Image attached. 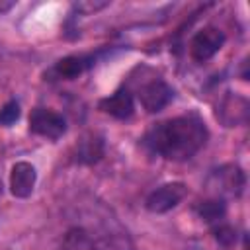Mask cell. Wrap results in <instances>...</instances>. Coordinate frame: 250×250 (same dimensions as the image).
Wrapping results in <instances>:
<instances>
[{"mask_svg": "<svg viewBox=\"0 0 250 250\" xmlns=\"http://www.w3.org/2000/svg\"><path fill=\"white\" fill-rule=\"evenodd\" d=\"M207 137L209 131L203 119L195 113H188L152 125L143 143L150 152L166 160L182 162L195 156L205 146Z\"/></svg>", "mask_w": 250, "mask_h": 250, "instance_id": "1", "label": "cell"}, {"mask_svg": "<svg viewBox=\"0 0 250 250\" xmlns=\"http://www.w3.org/2000/svg\"><path fill=\"white\" fill-rule=\"evenodd\" d=\"M246 188V174L238 164H223L215 168L207 178V189L211 197L227 199L242 195Z\"/></svg>", "mask_w": 250, "mask_h": 250, "instance_id": "2", "label": "cell"}, {"mask_svg": "<svg viewBox=\"0 0 250 250\" xmlns=\"http://www.w3.org/2000/svg\"><path fill=\"white\" fill-rule=\"evenodd\" d=\"M186 195H188V186L184 182H168L148 193L145 207L150 213H168L176 205H180Z\"/></svg>", "mask_w": 250, "mask_h": 250, "instance_id": "3", "label": "cell"}, {"mask_svg": "<svg viewBox=\"0 0 250 250\" xmlns=\"http://www.w3.org/2000/svg\"><path fill=\"white\" fill-rule=\"evenodd\" d=\"M225 45V33L219 27L207 25L203 29H199L191 41H189V57L195 62H207L209 59H213L221 47Z\"/></svg>", "mask_w": 250, "mask_h": 250, "instance_id": "4", "label": "cell"}, {"mask_svg": "<svg viewBox=\"0 0 250 250\" xmlns=\"http://www.w3.org/2000/svg\"><path fill=\"white\" fill-rule=\"evenodd\" d=\"M29 131L43 139L57 141L66 133V119L53 109L35 107L29 115Z\"/></svg>", "mask_w": 250, "mask_h": 250, "instance_id": "5", "label": "cell"}, {"mask_svg": "<svg viewBox=\"0 0 250 250\" xmlns=\"http://www.w3.org/2000/svg\"><path fill=\"white\" fill-rule=\"evenodd\" d=\"M172 98H174V90L162 78H152L139 88V102L148 113H156L164 109L172 102Z\"/></svg>", "mask_w": 250, "mask_h": 250, "instance_id": "6", "label": "cell"}, {"mask_svg": "<svg viewBox=\"0 0 250 250\" xmlns=\"http://www.w3.org/2000/svg\"><path fill=\"white\" fill-rule=\"evenodd\" d=\"M35 182H37V172H35L33 164L21 160V162H16L12 166V172H10V191H12V195H16L20 199L29 197L35 189Z\"/></svg>", "mask_w": 250, "mask_h": 250, "instance_id": "7", "label": "cell"}, {"mask_svg": "<svg viewBox=\"0 0 250 250\" xmlns=\"http://www.w3.org/2000/svg\"><path fill=\"white\" fill-rule=\"evenodd\" d=\"M217 117L223 121L225 127H236V125L246 123V119H248L246 98L236 96V94H227L217 107Z\"/></svg>", "mask_w": 250, "mask_h": 250, "instance_id": "8", "label": "cell"}, {"mask_svg": "<svg viewBox=\"0 0 250 250\" xmlns=\"http://www.w3.org/2000/svg\"><path fill=\"white\" fill-rule=\"evenodd\" d=\"M100 109L115 119H129L135 111V102H133V94L127 88L117 90L115 94L104 98L100 102Z\"/></svg>", "mask_w": 250, "mask_h": 250, "instance_id": "9", "label": "cell"}, {"mask_svg": "<svg viewBox=\"0 0 250 250\" xmlns=\"http://www.w3.org/2000/svg\"><path fill=\"white\" fill-rule=\"evenodd\" d=\"M104 156V137L98 133L84 135L76 145V160L80 164H94Z\"/></svg>", "mask_w": 250, "mask_h": 250, "instance_id": "10", "label": "cell"}, {"mask_svg": "<svg viewBox=\"0 0 250 250\" xmlns=\"http://www.w3.org/2000/svg\"><path fill=\"white\" fill-rule=\"evenodd\" d=\"M90 64H92V57H86V55H68V57L61 59V61L53 66V72H55L57 78L74 80V78H78Z\"/></svg>", "mask_w": 250, "mask_h": 250, "instance_id": "11", "label": "cell"}, {"mask_svg": "<svg viewBox=\"0 0 250 250\" xmlns=\"http://www.w3.org/2000/svg\"><path fill=\"white\" fill-rule=\"evenodd\" d=\"M195 213L199 215V219H203L205 223H211V225H217L225 219V213H227V205L223 199H217V197H209L205 201H199L195 205Z\"/></svg>", "mask_w": 250, "mask_h": 250, "instance_id": "12", "label": "cell"}, {"mask_svg": "<svg viewBox=\"0 0 250 250\" xmlns=\"http://www.w3.org/2000/svg\"><path fill=\"white\" fill-rule=\"evenodd\" d=\"M236 229L227 225V223H217L213 227V238L217 240V244H221L223 248H232L236 244Z\"/></svg>", "mask_w": 250, "mask_h": 250, "instance_id": "13", "label": "cell"}, {"mask_svg": "<svg viewBox=\"0 0 250 250\" xmlns=\"http://www.w3.org/2000/svg\"><path fill=\"white\" fill-rule=\"evenodd\" d=\"M18 117H20V104L16 100H10L0 107V125L10 127L12 123L18 121Z\"/></svg>", "mask_w": 250, "mask_h": 250, "instance_id": "14", "label": "cell"}, {"mask_svg": "<svg viewBox=\"0 0 250 250\" xmlns=\"http://www.w3.org/2000/svg\"><path fill=\"white\" fill-rule=\"evenodd\" d=\"M105 6H109L107 0H82V2H76L74 4V10L88 16V14H96V12L104 10Z\"/></svg>", "mask_w": 250, "mask_h": 250, "instance_id": "15", "label": "cell"}, {"mask_svg": "<svg viewBox=\"0 0 250 250\" xmlns=\"http://www.w3.org/2000/svg\"><path fill=\"white\" fill-rule=\"evenodd\" d=\"M14 6H16V2H14V0H0V16H2V14H6V12H10Z\"/></svg>", "mask_w": 250, "mask_h": 250, "instance_id": "16", "label": "cell"}, {"mask_svg": "<svg viewBox=\"0 0 250 250\" xmlns=\"http://www.w3.org/2000/svg\"><path fill=\"white\" fill-rule=\"evenodd\" d=\"M2 189H4V188H2V180H0V195H2Z\"/></svg>", "mask_w": 250, "mask_h": 250, "instance_id": "17", "label": "cell"}]
</instances>
